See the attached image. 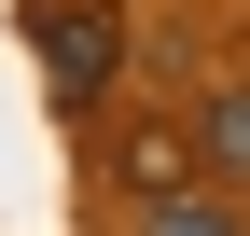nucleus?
<instances>
[{
  "label": "nucleus",
  "instance_id": "obj_1",
  "mask_svg": "<svg viewBox=\"0 0 250 236\" xmlns=\"http://www.w3.org/2000/svg\"><path fill=\"white\" fill-rule=\"evenodd\" d=\"M28 42H42V83L83 111V98L125 70V0H28Z\"/></svg>",
  "mask_w": 250,
  "mask_h": 236
},
{
  "label": "nucleus",
  "instance_id": "obj_2",
  "mask_svg": "<svg viewBox=\"0 0 250 236\" xmlns=\"http://www.w3.org/2000/svg\"><path fill=\"white\" fill-rule=\"evenodd\" d=\"M139 236H250V222L223 209V195H195V181H167V195L139 209Z\"/></svg>",
  "mask_w": 250,
  "mask_h": 236
},
{
  "label": "nucleus",
  "instance_id": "obj_3",
  "mask_svg": "<svg viewBox=\"0 0 250 236\" xmlns=\"http://www.w3.org/2000/svg\"><path fill=\"white\" fill-rule=\"evenodd\" d=\"M208 153L250 167V83H223V98H208Z\"/></svg>",
  "mask_w": 250,
  "mask_h": 236
}]
</instances>
